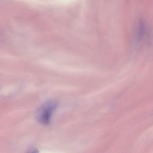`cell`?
Segmentation results:
<instances>
[{
    "instance_id": "obj_1",
    "label": "cell",
    "mask_w": 153,
    "mask_h": 153,
    "mask_svg": "<svg viewBox=\"0 0 153 153\" xmlns=\"http://www.w3.org/2000/svg\"><path fill=\"white\" fill-rule=\"evenodd\" d=\"M57 106L58 102L53 100L44 103L39 107L36 112V119L37 121L43 125L49 124Z\"/></svg>"
},
{
    "instance_id": "obj_2",
    "label": "cell",
    "mask_w": 153,
    "mask_h": 153,
    "mask_svg": "<svg viewBox=\"0 0 153 153\" xmlns=\"http://www.w3.org/2000/svg\"><path fill=\"white\" fill-rule=\"evenodd\" d=\"M147 34V29L145 23L140 21L137 24L135 30V37L137 42H141L145 38Z\"/></svg>"
}]
</instances>
